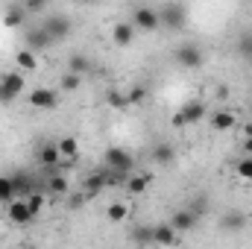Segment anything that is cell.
Returning <instances> with one entry per match:
<instances>
[{
  "instance_id": "1",
  "label": "cell",
  "mask_w": 252,
  "mask_h": 249,
  "mask_svg": "<svg viewBox=\"0 0 252 249\" xmlns=\"http://www.w3.org/2000/svg\"><path fill=\"white\" fill-rule=\"evenodd\" d=\"M173 62L179 67H185V70H196V67L205 64V50L196 41H185V44H179L173 50Z\"/></svg>"
},
{
  "instance_id": "2",
  "label": "cell",
  "mask_w": 252,
  "mask_h": 249,
  "mask_svg": "<svg viewBox=\"0 0 252 249\" xmlns=\"http://www.w3.org/2000/svg\"><path fill=\"white\" fill-rule=\"evenodd\" d=\"M158 18H161V27L170 32H182L188 27V9L182 3H164L158 9Z\"/></svg>"
},
{
  "instance_id": "3",
  "label": "cell",
  "mask_w": 252,
  "mask_h": 249,
  "mask_svg": "<svg viewBox=\"0 0 252 249\" xmlns=\"http://www.w3.org/2000/svg\"><path fill=\"white\" fill-rule=\"evenodd\" d=\"M41 27H44V32L50 35V41H53V44H62V41H67V38H70V32H73V21H70L64 12L50 15Z\"/></svg>"
},
{
  "instance_id": "4",
  "label": "cell",
  "mask_w": 252,
  "mask_h": 249,
  "mask_svg": "<svg viewBox=\"0 0 252 249\" xmlns=\"http://www.w3.org/2000/svg\"><path fill=\"white\" fill-rule=\"evenodd\" d=\"M103 161H106L109 170H121V173H132V167H135L132 153L124 150V147H109V150L103 153Z\"/></svg>"
},
{
  "instance_id": "5",
  "label": "cell",
  "mask_w": 252,
  "mask_h": 249,
  "mask_svg": "<svg viewBox=\"0 0 252 249\" xmlns=\"http://www.w3.org/2000/svg\"><path fill=\"white\" fill-rule=\"evenodd\" d=\"M132 24H135V30H144V32H156V30H161L158 9H156V6H138V9L132 12Z\"/></svg>"
},
{
  "instance_id": "6",
  "label": "cell",
  "mask_w": 252,
  "mask_h": 249,
  "mask_svg": "<svg viewBox=\"0 0 252 249\" xmlns=\"http://www.w3.org/2000/svg\"><path fill=\"white\" fill-rule=\"evenodd\" d=\"M27 100H30V106L35 112H53L59 106V91H53V88H32Z\"/></svg>"
},
{
  "instance_id": "7",
  "label": "cell",
  "mask_w": 252,
  "mask_h": 249,
  "mask_svg": "<svg viewBox=\"0 0 252 249\" xmlns=\"http://www.w3.org/2000/svg\"><path fill=\"white\" fill-rule=\"evenodd\" d=\"M6 217H9V223H15V226H27L35 214H32V208H30V202L27 199H12V202H6Z\"/></svg>"
},
{
  "instance_id": "8",
  "label": "cell",
  "mask_w": 252,
  "mask_h": 249,
  "mask_svg": "<svg viewBox=\"0 0 252 249\" xmlns=\"http://www.w3.org/2000/svg\"><path fill=\"white\" fill-rule=\"evenodd\" d=\"M196 223H199V214L193 211V208H179V211H173V217H170V226L179 232V235H188L196 229Z\"/></svg>"
},
{
  "instance_id": "9",
  "label": "cell",
  "mask_w": 252,
  "mask_h": 249,
  "mask_svg": "<svg viewBox=\"0 0 252 249\" xmlns=\"http://www.w3.org/2000/svg\"><path fill=\"white\" fill-rule=\"evenodd\" d=\"M247 223H250V217H247L244 211H226V214L220 217V229H223V232H229V235L244 232V229H247Z\"/></svg>"
},
{
  "instance_id": "10",
  "label": "cell",
  "mask_w": 252,
  "mask_h": 249,
  "mask_svg": "<svg viewBox=\"0 0 252 249\" xmlns=\"http://www.w3.org/2000/svg\"><path fill=\"white\" fill-rule=\"evenodd\" d=\"M153 244L156 247H173V244H179V232L170 223H158V226H153Z\"/></svg>"
},
{
  "instance_id": "11",
  "label": "cell",
  "mask_w": 252,
  "mask_h": 249,
  "mask_svg": "<svg viewBox=\"0 0 252 249\" xmlns=\"http://www.w3.org/2000/svg\"><path fill=\"white\" fill-rule=\"evenodd\" d=\"M112 41H115L118 47H129V44L135 41V24H132V21H118V24L112 27Z\"/></svg>"
},
{
  "instance_id": "12",
  "label": "cell",
  "mask_w": 252,
  "mask_h": 249,
  "mask_svg": "<svg viewBox=\"0 0 252 249\" xmlns=\"http://www.w3.org/2000/svg\"><path fill=\"white\" fill-rule=\"evenodd\" d=\"M53 41H50V35L44 32V27H32L30 32H27V47L32 50V53H41V50H47Z\"/></svg>"
},
{
  "instance_id": "13",
  "label": "cell",
  "mask_w": 252,
  "mask_h": 249,
  "mask_svg": "<svg viewBox=\"0 0 252 249\" xmlns=\"http://www.w3.org/2000/svg\"><path fill=\"white\" fill-rule=\"evenodd\" d=\"M0 85H3L12 97H18V94H24L27 79H24V73H18V70H6V73L0 76Z\"/></svg>"
},
{
  "instance_id": "14",
  "label": "cell",
  "mask_w": 252,
  "mask_h": 249,
  "mask_svg": "<svg viewBox=\"0 0 252 249\" xmlns=\"http://www.w3.org/2000/svg\"><path fill=\"white\" fill-rule=\"evenodd\" d=\"M27 9H24V3H12L6 12H3V27H9V30H18L24 21H27Z\"/></svg>"
},
{
  "instance_id": "15",
  "label": "cell",
  "mask_w": 252,
  "mask_h": 249,
  "mask_svg": "<svg viewBox=\"0 0 252 249\" xmlns=\"http://www.w3.org/2000/svg\"><path fill=\"white\" fill-rule=\"evenodd\" d=\"M150 156H153V161H156V164L167 167V164H173V161H176V147H173V144H167V141H161V144H156V147H153V153H150Z\"/></svg>"
},
{
  "instance_id": "16",
  "label": "cell",
  "mask_w": 252,
  "mask_h": 249,
  "mask_svg": "<svg viewBox=\"0 0 252 249\" xmlns=\"http://www.w3.org/2000/svg\"><path fill=\"white\" fill-rule=\"evenodd\" d=\"M179 115H182L185 126H193L205 118V106H202V103H185V106L179 109Z\"/></svg>"
},
{
  "instance_id": "17",
  "label": "cell",
  "mask_w": 252,
  "mask_h": 249,
  "mask_svg": "<svg viewBox=\"0 0 252 249\" xmlns=\"http://www.w3.org/2000/svg\"><path fill=\"white\" fill-rule=\"evenodd\" d=\"M59 158H62V153H59L56 141H53V144H44V147L38 150V161H41L44 167H56V164H59Z\"/></svg>"
},
{
  "instance_id": "18",
  "label": "cell",
  "mask_w": 252,
  "mask_h": 249,
  "mask_svg": "<svg viewBox=\"0 0 252 249\" xmlns=\"http://www.w3.org/2000/svg\"><path fill=\"white\" fill-rule=\"evenodd\" d=\"M232 126H235V115H232V112L217 109V112L211 115V129H217V132H229Z\"/></svg>"
},
{
  "instance_id": "19",
  "label": "cell",
  "mask_w": 252,
  "mask_h": 249,
  "mask_svg": "<svg viewBox=\"0 0 252 249\" xmlns=\"http://www.w3.org/2000/svg\"><path fill=\"white\" fill-rule=\"evenodd\" d=\"M150 182H153V179H150L147 173H135V176L129 173V176H126V190H129V193H144V190L150 187Z\"/></svg>"
},
{
  "instance_id": "20",
  "label": "cell",
  "mask_w": 252,
  "mask_h": 249,
  "mask_svg": "<svg viewBox=\"0 0 252 249\" xmlns=\"http://www.w3.org/2000/svg\"><path fill=\"white\" fill-rule=\"evenodd\" d=\"M126 217H129V205L126 202H109V208H106V220L109 223H124Z\"/></svg>"
},
{
  "instance_id": "21",
  "label": "cell",
  "mask_w": 252,
  "mask_h": 249,
  "mask_svg": "<svg viewBox=\"0 0 252 249\" xmlns=\"http://www.w3.org/2000/svg\"><path fill=\"white\" fill-rule=\"evenodd\" d=\"M79 85H82V73H73V70L62 73V79H59V88H62L64 94H73V91H79Z\"/></svg>"
},
{
  "instance_id": "22",
  "label": "cell",
  "mask_w": 252,
  "mask_h": 249,
  "mask_svg": "<svg viewBox=\"0 0 252 249\" xmlns=\"http://www.w3.org/2000/svg\"><path fill=\"white\" fill-rule=\"evenodd\" d=\"M18 196V185H15V179L12 176H0V202L6 205V202H12Z\"/></svg>"
},
{
  "instance_id": "23",
  "label": "cell",
  "mask_w": 252,
  "mask_h": 249,
  "mask_svg": "<svg viewBox=\"0 0 252 249\" xmlns=\"http://www.w3.org/2000/svg\"><path fill=\"white\" fill-rule=\"evenodd\" d=\"M106 106L109 109H129V97L124 91H118V88H109L106 91Z\"/></svg>"
},
{
  "instance_id": "24",
  "label": "cell",
  "mask_w": 252,
  "mask_h": 249,
  "mask_svg": "<svg viewBox=\"0 0 252 249\" xmlns=\"http://www.w3.org/2000/svg\"><path fill=\"white\" fill-rule=\"evenodd\" d=\"M135 247H150L153 244V226H135L132 238H129Z\"/></svg>"
},
{
  "instance_id": "25",
  "label": "cell",
  "mask_w": 252,
  "mask_h": 249,
  "mask_svg": "<svg viewBox=\"0 0 252 249\" xmlns=\"http://www.w3.org/2000/svg\"><path fill=\"white\" fill-rule=\"evenodd\" d=\"M235 50H238V56H241L244 62H250L252 59V32H241V35H238Z\"/></svg>"
},
{
  "instance_id": "26",
  "label": "cell",
  "mask_w": 252,
  "mask_h": 249,
  "mask_svg": "<svg viewBox=\"0 0 252 249\" xmlns=\"http://www.w3.org/2000/svg\"><path fill=\"white\" fill-rule=\"evenodd\" d=\"M15 62H18L21 70H35V67H38V59H35V53H32L30 47H27V50H21V53L15 56Z\"/></svg>"
},
{
  "instance_id": "27",
  "label": "cell",
  "mask_w": 252,
  "mask_h": 249,
  "mask_svg": "<svg viewBox=\"0 0 252 249\" xmlns=\"http://www.w3.org/2000/svg\"><path fill=\"white\" fill-rule=\"evenodd\" d=\"M56 147H59V153H62L64 158H73V156L79 153V144H76V138H59V141H56Z\"/></svg>"
},
{
  "instance_id": "28",
  "label": "cell",
  "mask_w": 252,
  "mask_h": 249,
  "mask_svg": "<svg viewBox=\"0 0 252 249\" xmlns=\"http://www.w3.org/2000/svg\"><path fill=\"white\" fill-rule=\"evenodd\" d=\"M88 67H91V62H88L82 53H73V56L67 59V70H73V73H88Z\"/></svg>"
},
{
  "instance_id": "29",
  "label": "cell",
  "mask_w": 252,
  "mask_h": 249,
  "mask_svg": "<svg viewBox=\"0 0 252 249\" xmlns=\"http://www.w3.org/2000/svg\"><path fill=\"white\" fill-rule=\"evenodd\" d=\"M235 170H238V176H241L244 182H252V156H250V153H244V158L238 161V167H235Z\"/></svg>"
},
{
  "instance_id": "30",
  "label": "cell",
  "mask_w": 252,
  "mask_h": 249,
  "mask_svg": "<svg viewBox=\"0 0 252 249\" xmlns=\"http://www.w3.org/2000/svg\"><path fill=\"white\" fill-rule=\"evenodd\" d=\"M47 187H50V193H56V196H64V193H67V179H64L62 173H56V176H50Z\"/></svg>"
},
{
  "instance_id": "31",
  "label": "cell",
  "mask_w": 252,
  "mask_h": 249,
  "mask_svg": "<svg viewBox=\"0 0 252 249\" xmlns=\"http://www.w3.org/2000/svg\"><path fill=\"white\" fill-rule=\"evenodd\" d=\"M27 202H30V208H32V214H38V211L44 208V202H47V196H44L41 190H32V193H27Z\"/></svg>"
},
{
  "instance_id": "32",
  "label": "cell",
  "mask_w": 252,
  "mask_h": 249,
  "mask_svg": "<svg viewBox=\"0 0 252 249\" xmlns=\"http://www.w3.org/2000/svg\"><path fill=\"white\" fill-rule=\"evenodd\" d=\"M47 3H50V0H24V9H27L30 15H41V12L47 9Z\"/></svg>"
},
{
  "instance_id": "33",
  "label": "cell",
  "mask_w": 252,
  "mask_h": 249,
  "mask_svg": "<svg viewBox=\"0 0 252 249\" xmlns=\"http://www.w3.org/2000/svg\"><path fill=\"white\" fill-rule=\"evenodd\" d=\"M126 97H129V106H135V103H144V100H147V88L135 85V88H132V91H129Z\"/></svg>"
},
{
  "instance_id": "34",
  "label": "cell",
  "mask_w": 252,
  "mask_h": 249,
  "mask_svg": "<svg viewBox=\"0 0 252 249\" xmlns=\"http://www.w3.org/2000/svg\"><path fill=\"white\" fill-rule=\"evenodd\" d=\"M12 100H15V97H12V94H9V91H6V88L0 85V103H3V106H9Z\"/></svg>"
},
{
  "instance_id": "35",
  "label": "cell",
  "mask_w": 252,
  "mask_h": 249,
  "mask_svg": "<svg viewBox=\"0 0 252 249\" xmlns=\"http://www.w3.org/2000/svg\"><path fill=\"white\" fill-rule=\"evenodd\" d=\"M244 153L252 156V135H244Z\"/></svg>"
},
{
  "instance_id": "36",
  "label": "cell",
  "mask_w": 252,
  "mask_h": 249,
  "mask_svg": "<svg viewBox=\"0 0 252 249\" xmlns=\"http://www.w3.org/2000/svg\"><path fill=\"white\" fill-rule=\"evenodd\" d=\"M79 6H91V3H97V0H76Z\"/></svg>"
},
{
  "instance_id": "37",
  "label": "cell",
  "mask_w": 252,
  "mask_h": 249,
  "mask_svg": "<svg viewBox=\"0 0 252 249\" xmlns=\"http://www.w3.org/2000/svg\"><path fill=\"white\" fill-rule=\"evenodd\" d=\"M244 135H252V124H250V126H244Z\"/></svg>"
},
{
  "instance_id": "38",
  "label": "cell",
  "mask_w": 252,
  "mask_h": 249,
  "mask_svg": "<svg viewBox=\"0 0 252 249\" xmlns=\"http://www.w3.org/2000/svg\"><path fill=\"white\" fill-rule=\"evenodd\" d=\"M250 67H252V59H250Z\"/></svg>"
}]
</instances>
